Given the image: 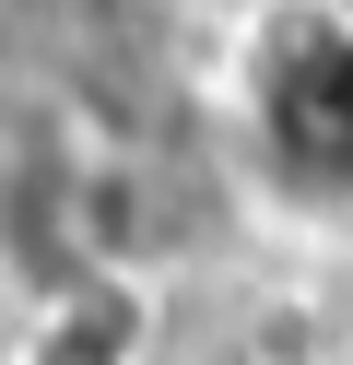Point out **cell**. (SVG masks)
I'll return each instance as SVG.
<instances>
[{
	"label": "cell",
	"mask_w": 353,
	"mask_h": 365,
	"mask_svg": "<svg viewBox=\"0 0 353 365\" xmlns=\"http://www.w3.org/2000/svg\"><path fill=\"white\" fill-rule=\"evenodd\" d=\"M130 354H141V283L94 271V283H71L47 307V330H36L24 365H130Z\"/></svg>",
	"instance_id": "2"
},
{
	"label": "cell",
	"mask_w": 353,
	"mask_h": 365,
	"mask_svg": "<svg viewBox=\"0 0 353 365\" xmlns=\"http://www.w3.org/2000/svg\"><path fill=\"white\" fill-rule=\"evenodd\" d=\"M247 118H259V165L295 200H353V24L295 12L247 71Z\"/></svg>",
	"instance_id": "1"
}]
</instances>
